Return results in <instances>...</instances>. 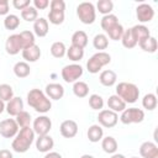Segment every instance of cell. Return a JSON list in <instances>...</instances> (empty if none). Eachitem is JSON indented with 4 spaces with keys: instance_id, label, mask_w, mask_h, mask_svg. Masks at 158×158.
<instances>
[{
    "instance_id": "cell-1",
    "label": "cell",
    "mask_w": 158,
    "mask_h": 158,
    "mask_svg": "<svg viewBox=\"0 0 158 158\" xmlns=\"http://www.w3.org/2000/svg\"><path fill=\"white\" fill-rule=\"evenodd\" d=\"M27 104L40 114H46L51 110L52 102L47 95L40 89H31L27 93Z\"/></svg>"
},
{
    "instance_id": "cell-2",
    "label": "cell",
    "mask_w": 158,
    "mask_h": 158,
    "mask_svg": "<svg viewBox=\"0 0 158 158\" xmlns=\"http://www.w3.org/2000/svg\"><path fill=\"white\" fill-rule=\"evenodd\" d=\"M35 141V132L33 130L28 126V127H23L20 128V131L17 132V135L15 136L12 143H11V148L16 152V153H26L31 144Z\"/></svg>"
},
{
    "instance_id": "cell-3",
    "label": "cell",
    "mask_w": 158,
    "mask_h": 158,
    "mask_svg": "<svg viewBox=\"0 0 158 158\" xmlns=\"http://www.w3.org/2000/svg\"><path fill=\"white\" fill-rule=\"evenodd\" d=\"M116 95L121 98L126 104H133L138 100L139 89L133 83L121 81L116 85Z\"/></svg>"
},
{
    "instance_id": "cell-4",
    "label": "cell",
    "mask_w": 158,
    "mask_h": 158,
    "mask_svg": "<svg viewBox=\"0 0 158 158\" xmlns=\"http://www.w3.org/2000/svg\"><path fill=\"white\" fill-rule=\"evenodd\" d=\"M110 62H111V56L109 53H106L105 51L104 52H96L86 62V69L89 73L96 74L102 69V67L110 64Z\"/></svg>"
},
{
    "instance_id": "cell-5",
    "label": "cell",
    "mask_w": 158,
    "mask_h": 158,
    "mask_svg": "<svg viewBox=\"0 0 158 158\" xmlns=\"http://www.w3.org/2000/svg\"><path fill=\"white\" fill-rule=\"evenodd\" d=\"M77 16L84 25H91L96 19V9L93 2H80L77 6Z\"/></svg>"
},
{
    "instance_id": "cell-6",
    "label": "cell",
    "mask_w": 158,
    "mask_h": 158,
    "mask_svg": "<svg viewBox=\"0 0 158 158\" xmlns=\"http://www.w3.org/2000/svg\"><path fill=\"white\" fill-rule=\"evenodd\" d=\"M49 12L48 20L52 25H62L64 22V10L65 2L63 0H52L49 2Z\"/></svg>"
},
{
    "instance_id": "cell-7",
    "label": "cell",
    "mask_w": 158,
    "mask_h": 158,
    "mask_svg": "<svg viewBox=\"0 0 158 158\" xmlns=\"http://www.w3.org/2000/svg\"><path fill=\"white\" fill-rule=\"evenodd\" d=\"M144 120V111L138 107H130L125 109L121 112L120 121L123 125H131V123H139Z\"/></svg>"
},
{
    "instance_id": "cell-8",
    "label": "cell",
    "mask_w": 158,
    "mask_h": 158,
    "mask_svg": "<svg viewBox=\"0 0 158 158\" xmlns=\"http://www.w3.org/2000/svg\"><path fill=\"white\" fill-rule=\"evenodd\" d=\"M62 79L65 81V83H75L78 81V79L83 75V67L80 64H68V65H64L62 72Z\"/></svg>"
},
{
    "instance_id": "cell-9",
    "label": "cell",
    "mask_w": 158,
    "mask_h": 158,
    "mask_svg": "<svg viewBox=\"0 0 158 158\" xmlns=\"http://www.w3.org/2000/svg\"><path fill=\"white\" fill-rule=\"evenodd\" d=\"M51 128H52V121L46 115H41L37 118H35L33 125H32V130H33L35 135H38V136L48 135Z\"/></svg>"
},
{
    "instance_id": "cell-10",
    "label": "cell",
    "mask_w": 158,
    "mask_h": 158,
    "mask_svg": "<svg viewBox=\"0 0 158 158\" xmlns=\"http://www.w3.org/2000/svg\"><path fill=\"white\" fill-rule=\"evenodd\" d=\"M98 121L99 125L101 127H106V128H111L114 126H116L117 121H118V115L109 109L106 110H100L99 115H98Z\"/></svg>"
},
{
    "instance_id": "cell-11",
    "label": "cell",
    "mask_w": 158,
    "mask_h": 158,
    "mask_svg": "<svg viewBox=\"0 0 158 158\" xmlns=\"http://www.w3.org/2000/svg\"><path fill=\"white\" fill-rule=\"evenodd\" d=\"M19 132V125L15 118H5L0 122V135L4 138H14Z\"/></svg>"
},
{
    "instance_id": "cell-12",
    "label": "cell",
    "mask_w": 158,
    "mask_h": 158,
    "mask_svg": "<svg viewBox=\"0 0 158 158\" xmlns=\"http://www.w3.org/2000/svg\"><path fill=\"white\" fill-rule=\"evenodd\" d=\"M136 16H137V20L141 23H146V22H149V21L153 20L154 10L149 4L143 2V4H139L136 7Z\"/></svg>"
},
{
    "instance_id": "cell-13",
    "label": "cell",
    "mask_w": 158,
    "mask_h": 158,
    "mask_svg": "<svg viewBox=\"0 0 158 158\" xmlns=\"http://www.w3.org/2000/svg\"><path fill=\"white\" fill-rule=\"evenodd\" d=\"M5 51L10 56H16L17 53H20V51H22V43L19 33H14L6 38Z\"/></svg>"
},
{
    "instance_id": "cell-14",
    "label": "cell",
    "mask_w": 158,
    "mask_h": 158,
    "mask_svg": "<svg viewBox=\"0 0 158 158\" xmlns=\"http://www.w3.org/2000/svg\"><path fill=\"white\" fill-rule=\"evenodd\" d=\"M59 132L64 138H73L78 133V123L74 120H64L59 126Z\"/></svg>"
},
{
    "instance_id": "cell-15",
    "label": "cell",
    "mask_w": 158,
    "mask_h": 158,
    "mask_svg": "<svg viewBox=\"0 0 158 158\" xmlns=\"http://www.w3.org/2000/svg\"><path fill=\"white\" fill-rule=\"evenodd\" d=\"M44 94L47 95L48 99L59 100L64 96V88H63V85H60L58 83H51V84L46 85Z\"/></svg>"
},
{
    "instance_id": "cell-16",
    "label": "cell",
    "mask_w": 158,
    "mask_h": 158,
    "mask_svg": "<svg viewBox=\"0 0 158 158\" xmlns=\"http://www.w3.org/2000/svg\"><path fill=\"white\" fill-rule=\"evenodd\" d=\"M5 110L10 116H15L16 117L21 111H23V101H22V99L19 98V96H14L10 101H7V104L5 106Z\"/></svg>"
},
{
    "instance_id": "cell-17",
    "label": "cell",
    "mask_w": 158,
    "mask_h": 158,
    "mask_svg": "<svg viewBox=\"0 0 158 158\" xmlns=\"http://www.w3.org/2000/svg\"><path fill=\"white\" fill-rule=\"evenodd\" d=\"M139 154L142 158H158V147L151 141H146L139 146Z\"/></svg>"
},
{
    "instance_id": "cell-18",
    "label": "cell",
    "mask_w": 158,
    "mask_h": 158,
    "mask_svg": "<svg viewBox=\"0 0 158 158\" xmlns=\"http://www.w3.org/2000/svg\"><path fill=\"white\" fill-rule=\"evenodd\" d=\"M54 146V141L49 135H44V136H38V138L36 139V148L38 152L41 153H47L51 152V149Z\"/></svg>"
},
{
    "instance_id": "cell-19",
    "label": "cell",
    "mask_w": 158,
    "mask_h": 158,
    "mask_svg": "<svg viewBox=\"0 0 158 158\" xmlns=\"http://www.w3.org/2000/svg\"><path fill=\"white\" fill-rule=\"evenodd\" d=\"M48 31H49L48 20H46L44 17H38L33 22V35H36L37 37H46L48 35Z\"/></svg>"
},
{
    "instance_id": "cell-20",
    "label": "cell",
    "mask_w": 158,
    "mask_h": 158,
    "mask_svg": "<svg viewBox=\"0 0 158 158\" xmlns=\"http://www.w3.org/2000/svg\"><path fill=\"white\" fill-rule=\"evenodd\" d=\"M131 32H132L137 44L143 42L144 40H147L148 37H151V32H149L148 27L144 25H135L133 27H131Z\"/></svg>"
},
{
    "instance_id": "cell-21",
    "label": "cell",
    "mask_w": 158,
    "mask_h": 158,
    "mask_svg": "<svg viewBox=\"0 0 158 158\" xmlns=\"http://www.w3.org/2000/svg\"><path fill=\"white\" fill-rule=\"evenodd\" d=\"M40 57H41V49L36 43L33 46L28 47V48L22 49V58L26 62L35 63V62H37L40 59Z\"/></svg>"
},
{
    "instance_id": "cell-22",
    "label": "cell",
    "mask_w": 158,
    "mask_h": 158,
    "mask_svg": "<svg viewBox=\"0 0 158 158\" xmlns=\"http://www.w3.org/2000/svg\"><path fill=\"white\" fill-rule=\"evenodd\" d=\"M116 80H117V74L111 69L102 70L99 75V81L104 86H112L116 84Z\"/></svg>"
},
{
    "instance_id": "cell-23",
    "label": "cell",
    "mask_w": 158,
    "mask_h": 158,
    "mask_svg": "<svg viewBox=\"0 0 158 158\" xmlns=\"http://www.w3.org/2000/svg\"><path fill=\"white\" fill-rule=\"evenodd\" d=\"M107 107H109V110H111L116 114L122 112L126 109V102L121 98H118L116 94H114V95L109 96V99H107Z\"/></svg>"
},
{
    "instance_id": "cell-24",
    "label": "cell",
    "mask_w": 158,
    "mask_h": 158,
    "mask_svg": "<svg viewBox=\"0 0 158 158\" xmlns=\"http://www.w3.org/2000/svg\"><path fill=\"white\" fill-rule=\"evenodd\" d=\"M86 136H88V139L93 143H96L102 139V136H104V130L100 125H91L88 131H86Z\"/></svg>"
},
{
    "instance_id": "cell-25",
    "label": "cell",
    "mask_w": 158,
    "mask_h": 158,
    "mask_svg": "<svg viewBox=\"0 0 158 158\" xmlns=\"http://www.w3.org/2000/svg\"><path fill=\"white\" fill-rule=\"evenodd\" d=\"M101 148L105 153L114 154V153H116V151L118 148V144H117V141L112 136H106L101 139Z\"/></svg>"
},
{
    "instance_id": "cell-26",
    "label": "cell",
    "mask_w": 158,
    "mask_h": 158,
    "mask_svg": "<svg viewBox=\"0 0 158 158\" xmlns=\"http://www.w3.org/2000/svg\"><path fill=\"white\" fill-rule=\"evenodd\" d=\"M88 44V35L79 30V31H75L73 35H72V46H77L79 48H85Z\"/></svg>"
},
{
    "instance_id": "cell-27",
    "label": "cell",
    "mask_w": 158,
    "mask_h": 158,
    "mask_svg": "<svg viewBox=\"0 0 158 158\" xmlns=\"http://www.w3.org/2000/svg\"><path fill=\"white\" fill-rule=\"evenodd\" d=\"M30 73H31V68L27 62H17L14 65V74L20 79L27 78L30 75Z\"/></svg>"
},
{
    "instance_id": "cell-28",
    "label": "cell",
    "mask_w": 158,
    "mask_h": 158,
    "mask_svg": "<svg viewBox=\"0 0 158 158\" xmlns=\"http://www.w3.org/2000/svg\"><path fill=\"white\" fill-rule=\"evenodd\" d=\"M93 46L99 52H104V49H106L109 47V38H107V36L105 33L95 35L94 38H93Z\"/></svg>"
},
{
    "instance_id": "cell-29",
    "label": "cell",
    "mask_w": 158,
    "mask_h": 158,
    "mask_svg": "<svg viewBox=\"0 0 158 158\" xmlns=\"http://www.w3.org/2000/svg\"><path fill=\"white\" fill-rule=\"evenodd\" d=\"M117 23H118V19H117V16L114 15V14H109V15L102 16L101 22H100L101 28H102L105 32L110 31V30H111L115 25H117Z\"/></svg>"
},
{
    "instance_id": "cell-30",
    "label": "cell",
    "mask_w": 158,
    "mask_h": 158,
    "mask_svg": "<svg viewBox=\"0 0 158 158\" xmlns=\"http://www.w3.org/2000/svg\"><path fill=\"white\" fill-rule=\"evenodd\" d=\"M121 42H122V46L127 49H131V48H135L137 46V42L131 32V28H127L123 31L122 33V37H121Z\"/></svg>"
},
{
    "instance_id": "cell-31",
    "label": "cell",
    "mask_w": 158,
    "mask_h": 158,
    "mask_svg": "<svg viewBox=\"0 0 158 158\" xmlns=\"http://www.w3.org/2000/svg\"><path fill=\"white\" fill-rule=\"evenodd\" d=\"M73 93L77 98H85L89 94V85L85 81H75L73 84Z\"/></svg>"
},
{
    "instance_id": "cell-32",
    "label": "cell",
    "mask_w": 158,
    "mask_h": 158,
    "mask_svg": "<svg viewBox=\"0 0 158 158\" xmlns=\"http://www.w3.org/2000/svg\"><path fill=\"white\" fill-rule=\"evenodd\" d=\"M51 54L54 57V58H63L67 53V48H65V44L60 41H57V42H53L52 46H51Z\"/></svg>"
},
{
    "instance_id": "cell-33",
    "label": "cell",
    "mask_w": 158,
    "mask_h": 158,
    "mask_svg": "<svg viewBox=\"0 0 158 158\" xmlns=\"http://www.w3.org/2000/svg\"><path fill=\"white\" fill-rule=\"evenodd\" d=\"M20 26V17L14 15V14H9L5 16L4 19V27L9 31H14Z\"/></svg>"
},
{
    "instance_id": "cell-34",
    "label": "cell",
    "mask_w": 158,
    "mask_h": 158,
    "mask_svg": "<svg viewBox=\"0 0 158 158\" xmlns=\"http://www.w3.org/2000/svg\"><path fill=\"white\" fill-rule=\"evenodd\" d=\"M67 57L73 60V62H79L80 59H83L84 57V49L83 48H79L77 46H70L68 49H67Z\"/></svg>"
},
{
    "instance_id": "cell-35",
    "label": "cell",
    "mask_w": 158,
    "mask_h": 158,
    "mask_svg": "<svg viewBox=\"0 0 158 158\" xmlns=\"http://www.w3.org/2000/svg\"><path fill=\"white\" fill-rule=\"evenodd\" d=\"M21 17H22V20H25L27 22H35L38 19V11L33 6L30 5L21 11Z\"/></svg>"
},
{
    "instance_id": "cell-36",
    "label": "cell",
    "mask_w": 158,
    "mask_h": 158,
    "mask_svg": "<svg viewBox=\"0 0 158 158\" xmlns=\"http://www.w3.org/2000/svg\"><path fill=\"white\" fill-rule=\"evenodd\" d=\"M142 106L148 110V111H152L157 107V96L153 94V93H148L143 96L142 99Z\"/></svg>"
},
{
    "instance_id": "cell-37",
    "label": "cell",
    "mask_w": 158,
    "mask_h": 158,
    "mask_svg": "<svg viewBox=\"0 0 158 158\" xmlns=\"http://www.w3.org/2000/svg\"><path fill=\"white\" fill-rule=\"evenodd\" d=\"M19 35H20L21 43H22V49L28 48V47L35 44V35H33V32H31V31H22Z\"/></svg>"
},
{
    "instance_id": "cell-38",
    "label": "cell",
    "mask_w": 158,
    "mask_h": 158,
    "mask_svg": "<svg viewBox=\"0 0 158 158\" xmlns=\"http://www.w3.org/2000/svg\"><path fill=\"white\" fill-rule=\"evenodd\" d=\"M138 46L141 47V49H143L144 52H148V53H154L157 51V40L154 37H148L147 40H144L143 42L138 43Z\"/></svg>"
},
{
    "instance_id": "cell-39",
    "label": "cell",
    "mask_w": 158,
    "mask_h": 158,
    "mask_svg": "<svg viewBox=\"0 0 158 158\" xmlns=\"http://www.w3.org/2000/svg\"><path fill=\"white\" fill-rule=\"evenodd\" d=\"M96 9L104 16L109 15V14H111V11L114 9V2L111 0H99L96 4Z\"/></svg>"
},
{
    "instance_id": "cell-40",
    "label": "cell",
    "mask_w": 158,
    "mask_h": 158,
    "mask_svg": "<svg viewBox=\"0 0 158 158\" xmlns=\"http://www.w3.org/2000/svg\"><path fill=\"white\" fill-rule=\"evenodd\" d=\"M14 98V89L9 84H0V100L10 101Z\"/></svg>"
},
{
    "instance_id": "cell-41",
    "label": "cell",
    "mask_w": 158,
    "mask_h": 158,
    "mask_svg": "<svg viewBox=\"0 0 158 158\" xmlns=\"http://www.w3.org/2000/svg\"><path fill=\"white\" fill-rule=\"evenodd\" d=\"M15 121L17 122V125H19V127L20 128H23V127H28L30 125H31V115L27 112V111H21L17 116H16V118H15Z\"/></svg>"
},
{
    "instance_id": "cell-42",
    "label": "cell",
    "mask_w": 158,
    "mask_h": 158,
    "mask_svg": "<svg viewBox=\"0 0 158 158\" xmlns=\"http://www.w3.org/2000/svg\"><path fill=\"white\" fill-rule=\"evenodd\" d=\"M123 31H125L123 26L118 22L117 25H115V26H114L110 31H107L106 33H107V36L110 37V40H112V41H118V40H121ZM109 37H107V38H109Z\"/></svg>"
},
{
    "instance_id": "cell-43",
    "label": "cell",
    "mask_w": 158,
    "mask_h": 158,
    "mask_svg": "<svg viewBox=\"0 0 158 158\" xmlns=\"http://www.w3.org/2000/svg\"><path fill=\"white\" fill-rule=\"evenodd\" d=\"M89 106L93 110H102V107H104V99L99 94H91L89 96Z\"/></svg>"
},
{
    "instance_id": "cell-44",
    "label": "cell",
    "mask_w": 158,
    "mask_h": 158,
    "mask_svg": "<svg viewBox=\"0 0 158 158\" xmlns=\"http://www.w3.org/2000/svg\"><path fill=\"white\" fill-rule=\"evenodd\" d=\"M31 5V1L30 0H14L12 1V6L16 9V10H23V9H26L27 6H30Z\"/></svg>"
},
{
    "instance_id": "cell-45",
    "label": "cell",
    "mask_w": 158,
    "mask_h": 158,
    "mask_svg": "<svg viewBox=\"0 0 158 158\" xmlns=\"http://www.w3.org/2000/svg\"><path fill=\"white\" fill-rule=\"evenodd\" d=\"M49 6L48 0H33V7L36 10H44Z\"/></svg>"
},
{
    "instance_id": "cell-46",
    "label": "cell",
    "mask_w": 158,
    "mask_h": 158,
    "mask_svg": "<svg viewBox=\"0 0 158 158\" xmlns=\"http://www.w3.org/2000/svg\"><path fill=\"white\" fill-rule=\"evenodd\" d=\"M9 15V1L7 0H0V16Z\"/></svg>"
},
{
    "instance_id": "cell-47",
    "label": "cell",
    "mask_w": 158,
    "mask_h": 158,
    "mask_svg": "<svg viewBox=\"0 0 158 158\" xmlns=\"http://www.w3.org/2000/svg\"><path fill=\"white\" fill-rule=\"evenodd\" d=\"M0 158H14V156L9 149H0Z\"/></svg>"
},
{
    "instance_id": "cell-48",
    "label": "cell",
    "mask_w": 158,
    "mask_h": 158,
    "mask_svg": "<svg viewBox=\"0 0 158 158\" xmlns=\"http://www.w3.org/2000/svg\"><path fill=\"white\" fill-rule=\"evenodd\" d=\"M43 158H62V156L58 152H47Z\"/></svg>"
},
{
    "instance_id": "cell-49",
    "label": "cell",
    "mask_w": 158,
    "mask_h": 158,
    "mask_svg": "<svg viewBox=\"0 0 158 158\" xmlns=\"http://www.w3.org/2000/svg\"><path fill=\"white\" fill-rule=\"evenodd\" d=\"M5 106H6L5 102H4L2 100H0V114H2V112L5 111Z\"/></svg>"
},
{
    "instance_id": "cell-50",
    "label": "cell",
    "mask_w": 158,
    "mask_h": 158,
    "mask_svg": "<svg viewBox=\"0 0 158 158\" xmlns=\"http://www.w3.org/2000/svg\"><path fill=\"white\" fill-rule=\"evenodd\" d=\"M111 158H126V157L123 154H121V153H114L111 156Z\"/></svg>"
},
{
    "instance_id": "cell-51",
    "label": "cell",
    "mask_w": 158,
    "mask_h": 158,
    "mask_svg": "<svg viewBox=\"0 0 158 158\" xmlns=\"http://www.w3.org/2000/svg\"><path fill=\"white\" fill-rule=\"evenodd\" d=\"M80 158H94V157H93L91 154H83Z\"/></svg>"
},
{
    "instance_id": "cell-52",
    "label": "cell",
    "mask_w": 158,
    "mask_h": 158,
    "mask_svg": "<svg viewBox=\"0 0 158 158\" xmlns=\"http://www.w3.org/2000/svg\"><path fill=\"white\" fill-rule=\"evenodd\" d=\"M131 158H138V157H131Z\"/></svg>"
}]
</instances>
